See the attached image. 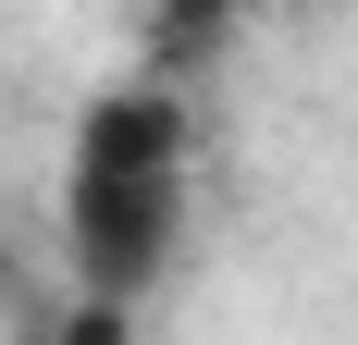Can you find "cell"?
Wrapping results in <instances>:
<instances>
[{
	"instance_id": "6da1fadb",
	"label": "cell",
	"mask_w": 358,
	"mask_h": 345,
	"mask_svg": "<svg viewBox=\"0 0 358 345\" xmlns=\"http://www.w3.org/2000/svg\"><path fill=\"white\" fill-rule=\"evenodd\" d=\"M185 247V185H124V172H62V284L74 296H124L173 272Z\"/></svg>"
},
{
	"instance_id": "7a4b0ae2",
	"label": "cell",
	"mask_w": 358,
	"mask_h": 345,
	"mask_svg": "<svg viewBox=\"0 0 358 345\" xmlns=\"http://www.w3.org/2000/svg\"><path fill=\"white\" fill-rule=\"evenodd\" d=\"M74 172H124V185H185L198 172V111L173 74H111L74 111Z\"/></svg>"
},
{
	"instance_id": "3957f363",
	"label": "cell",
	"mask_w": 358,
	"mask_h": 345,
	"mask_svg": "<svg viewBox=\"0 0 358 345\" xmlns=\"http://www.w3.org/2000/svg\"><path fill=\"white\" fill-rule=\"evenodd\" d=\"M25 345H136V309L124 296H25Z\"/></svg>"
},
{
	"instance_id": "277c9868",
	"label": "cell",
	"mask_w": 358,
	"mask_h": 345,
	"mask_svg": "<svg viewBox=\"0 0 358 345\" xmlns=\"http://www.w3.org/2000/svg\"><path fill=\"white\" fill-rule=\"evenodd\" d=\"M148 13H161V62H210L248 0H148Z\"/></svg>"
}]
</instances>
